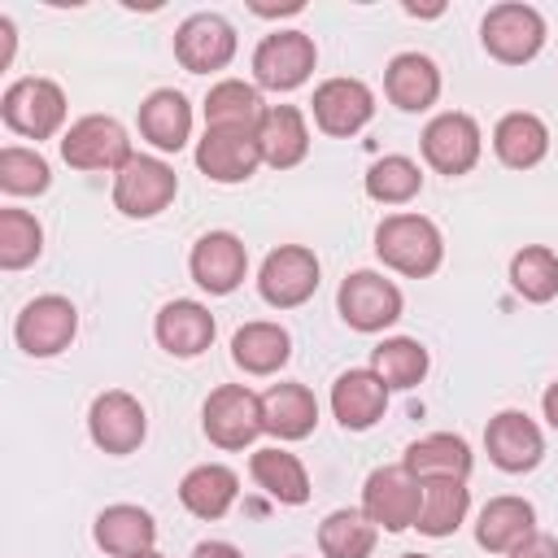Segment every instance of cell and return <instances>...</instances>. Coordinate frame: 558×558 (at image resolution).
I'll return each mask as SVG.
<instances>
[{
  "instance_id": "obj_1",
  "label": "cell",
  "mask_w": 558,
  "mask_h": 558,
  "mask_svg": "<svg viewBox=\"0 0 558 558\" xmlns=\"http://www.w3.org/2000/svg\"><path fill=\"white\" fill-rule=\"evenodd\" d=\"M375 257L397 275L427 279V275H436V266L445 257L440 227L423 214H388L375 227Z\"/></svg>"
},
{
  "instance_id": "obj_2",
  "label": "cell",
  "mask_w": 558,
  "mask_h": 558,
  "mask_svg": "<svg viewBox=\"0 0 558 558\" xmlns=\"http://www.w3.org/2000/svg\"><path fill=\"white\" fill-rule=\"evenodd\" d=\"M480 44L501 65H523L545 48V17L523 0H501L480 22Z\"/></svg>"
},
{
  "instance_id": "obj_3",
  "label": "cell",
  "mask_w": 558,
  "mask_h": 558,
  "mask_svg": "<svg viewBox=\"0 0 558 558\" xmlns=\"http://www.w3.org/2000/svg\"><path fill=\"white\" fill-rule=\"evenodd\" d=\"M0 118L26 140H48L65 122V92L52 78H17L0 96Z\"/></svg>"
},
{
  "instance_id": "obj_4",
  "label": "cell",
  "mask_w": 558,
  "mask_h": 558,
  "mask_svg": "<svg viewBox=\"0 0 558 558\" xmlns=\"http://www.w3.org/2000/svg\"><path fill=\"white\" fill-rule=\"evenodd\" d=\"M201 427L218 449H244L266 432L262 427V397L244 384H218L205 397Z\"/></svg>"
},
{
  "instance_id": "obj_5",
  "label": "cell",
  "mask_w": 558,
  "mask_h": 558,
  "mask_svg": "<svg viewBox=\"0 0 558 558\" xmlns=\"http://www.w3.org/2000/svg\"><path fill=\"white\" fill-rule=\"evenodd\" d=\"M61 157L74 170H122L135 153L126 140V126L109 113H87L61 135Z\"/></svg>"
},
{
  "instance_id": "obj_6",
  "label": "cell",
  "mask_w": 558,
  "mask_h": 558,
  "mask_svg": "<svg viewBox=\"0 0 558 558\" xmlns=\"http://www.w3.org/2000/svg\"><path fill=\"white\" fill-rule=\"evenodd\" d=\"M257 292L275 310H296L318 292V257L305 244H279L257 270Z\"/></svg>"
},
{
  "instance_id": "obj_7",
  "label": "cell",
  "mask_w": 558,
  "mask_h": 558,
  "mask_svg": "<svg viewBox=\"0 0 558 558\" xmlns=\"http://www.w3.org/2000/svg\"><path fill=\"white\" fill-rule=\"evenodd\" d=\"M423 484L405 466H375L362 484V514L384 532H405L418 523Z\"/></svg>"
},
{
  "instance_id": "obj_8",
  "label": "cell",
  "mask_w": 558,
  "mask_h": 558,
  "mask_svg": "<svg viewBox=\"0 0 558 558\" xmlns=\"http://www.w3.org/2000/svg\"><path fill=\"white\" fill-rule=\"evenodd\" d=\"M179 192V174L174 166H166L161 157H144L135 153L118 174H113V205L126 218H157Z\"/></svg>"
},
{
  "instance_id": "obj_9",
  "label": "cell",
  "mask_w": 558,
  "mask_h": 558,
  "mask_svg": "<svg viewBox=\"0 0 558 558\" xmlns=\"http://www.w3.org/2000/svg\"><path fill=\"white\" fill-rule=\"evenodd\" d=\"M401 288L392 279H384L379 270H353L344 275L340 292H336V310L353 331H384L401 318Z\"/></svg>"
},
{
  "instance_id": "obj_10",
  "label": "cell",
  "mask_w": 558,
  "mask_h": 558,
  "mask_svg": "<svg viewBox=\"0 0 558 558\" xmlns=\"http://www.w3.org/2000/svg\"><path fill=\"white\" fill-rule=\"evenodd\" d=\"M74 331H78V310L70 296H57V292L26 301L13 323V340L31 357H57L61 349H70Z\"/></svg>"
},
{
  "instance_id": "obj_11",
  "label": "cell",
  "mask_w": 558,
  "mask_h": 558,
  "mask_svg": "<svg viewBox=\"0 0 558 558\" xmlns=\"http://www.w3.org/2000/svg\"><path fill=\"white\" fill-rule=\"evenodd\" d=\"M480 148H484V135H480V122L462 109H449V113H436L427 126H423V161L436 170V174H466L475 170L480 161Z\"/></svg>"
},
{
  "instance_id": "obj_12",
  "label": "cell",
  "mask_w": 558,
  "mask_h": 558,
  "mask_svg": "<svg viewBox=\"0 0 558 558\" xmlns=\"http://www.w3.org/2000/svg\"><path fill=\"white\" fill-rule=\"evenodd\" d=\"M318 48L305 31H275L253 48V78L266 92H292L314 74Z\"/></svg>"
},
{
  "instance_id": "obj_13",
  "label": "cell",
  "mask_w": 558,
  "mask_h": 558,
  "mask_svg": "<svg viewBox=\"0 0 558 558\" xmlns=\"http://www.w3.org/2000/svg\"><path fill=\"white\" fill-rule=\"evenodd\" d=\"M174 57L187 74H214L227 70L235 57V31L222 13H192L174 31Z\"/></svg>"
},
{
  "instance_id": "obj_14",
  "label": "cell",
  "mask_w": 558,
  "mask_h": 558,
  "mask_svg": "<svg viewBox=\"0 0 558 558\" xmlns=\"http://www.w3.org/2000/svg\"><path fill=\"white\" fill-rule=\"evenodd\" d=\"M87 432H92L96 449L122 458V453H135V449L144 445L148 418H144V405H140L131 392L109 388V392H100V397L92 401V410H87Z\"/></svg>"
},
{
  "instance_id": "obj_15",
  "label": "cell",
  "mask_w": 558,
  "mask_h": 558,
  "mask_svg": "<svg viewBox=\"0 0 558 558\" xmlns=\"http://www.w3.org/2000/svg\"><path fill=\"white\" fill-rule=\"evenodd\" d=\"M196 166L214 183H244L262 166L257 131H235V126H205L196 144Z\"/></svg>"
},
{
  "instance_id": "obj_16",
  "label": "cell",
  "mask_w": 558,
  "mask_h": 558,
  "mask_svg": "<svg viewBox=\"0 0 558 558\" xmlns=\"http://www.w3.org/2000/svg\"><path fill=\"white\" fill-rule=\"evenodd\" d=\"M187 270L196 279V288H205L209 296H227V292H235L244 283L248 248H244V240L235 231H205L192 244Z\"/></svg>"
},
{
  "instance_id": "obj_17",
  "label": "cell",
  "mask_w": 558,
  "mask_h": 558,
  "mask_svg": "<svg viewBox=\"0 0 558 558\" xmlns=\"http://www.w3.org/2000/svg\"><path fill=\"white\" fill-rule=\"evenodd\" d=\"M310 109H314V122L323 135L344 140V135H357L375 118V96L362 78H327L314 87Z\"/></svg>"
},
{
  "instance_id": "obj_18",
  "label": "cell",
  "mask_w": 558,
  "mask_h": 558,
  "mask_svg": "<svg viewBox=\"0 0 558 558\" xmlns=\"http://www.w3.org/2000/svg\"><path fill=\"white\" fill-rule=\"evenodd\" d=\"M484 449H488L493 466H501L506 475H523V471L541 466L545 436H541V427L523 410H501L484 427Z\"/></svg>"
},
{
  "instance_id": "obj_19",
  "label": "cell",
  "mask_w": 558,
  "mask_h": 558,
  "mask_svg": "<svg viewBox=\"0 0 558 558\" xmlns=\"http://www.w3.org/2000/svg\"><path fill=\"white\" fill-rule=\"evenodd\" d=\"M388 410V384L371 366H353L331 384V414L344 432H366Z\"/></svg>"
},
{
  "instance_id": "obj_20",
  "label": "cell",
  "mask_w": 558,
  "mask_h": 558,
  "mask_svg": "<svg viewBox=\"0 0 558 558\" xmlns=\"http://www.w3.org/2000/svg\"><path fill=\"white\" fill-rule=\"evenodd\" d=\"M157 344L170 353V357H201L209 344H214V314L201 305V301H166L157 310Z\"/></svg>"
},
{
  "instance_id": "obj_21",
  "label": "cell",
  "mask_w": 558,
  "mask_h": 558,
  "mask_svg": "<svg viewBox=\"0 0 558 558\" xmlns=\"http://www.w3.org/2000/svg\"><path fill=\"white\" fill-rule=\"evenodd\" d=\"M257 148H262V161L275 166V170L301 166L305 153H310L305 113L296 105H266V113L257 122Z\"/></svg>"
},
{
  "instance_id": "obj_22",
  "label": "cell",
  "mask_w": 558,
  "mask_h": 558,
  "mask_svg": "<svg viewBox=\"0 0 558 558\" xmlns=\"http://www.w3.org/2000/svg\"><path fill=\"white\" fill-rule=\"evenodd\" d=\"M384 96L397 109H405V113L432 109L436 96H440V70H436V61L423 57V52H397L388 61V70H384Z\"/></svg>"
},
{
  "instance_id": "obj_23",
  "label": "cell",
  "mask_w": 558,
  "mask_h": 558,
  "mask_svg": "<svg viewBox=\"0 0 558 558\" xmlns=\"http://www.w3.org/2000/svg\"><path fill=\"white\" fill-rule=\"evenodd\" d=\"M140 135L157 148V153H179L192 135V105L183 92L174 87H157L144 96L140 105Z\"/></svg>"
},
{
  "instance_id": "obj_24",
  "label": "cell",
  "mask_w": 558,
  "mask_h": 558,
  "mask_svg": "<svg viewBox=\"0 0 558 558\" xmlns=\"http://www.w3.org/2000/svg\"><path fill=\"white\" fill-rule=\"evenodd\" d=\"M92 541H96L105 554H113V558H131V554L153 549L157 523H153L148 510H140V506H131V501H118V506H105V510L96 514Z\"/></svg>"
},
{
  "instance_id": "obj_25",
  "label": "cell",
  "mask_w": 558,
  "mask_h": 558,
  "mask_svg": "<svg viewBox=\"0 0 558 558\" xmlns=\"http://www.w3.org/2000/svg\"><path fill=\"white\" fill-rule=\"evenodd\" d=\"M318 423V401L305 384H270L262 392V427L279 440H305Z\"/></svg>"
},
{
  "instance_id": "obj_26",
  "label": "cell",
  "mask_w": 558,
  "mask_h": 558,
  "mask_svg": "<svg viewBox=\"0 0 558 558\" xmlns=\"http://www.w3.org/2000/svg\"><path fill=\"white\" fill-rule=\"evenodd\" d=\"M401 466L423 484V480H466L471 475V445L453 432H432V436H418Z\"/></svg>"
},
{
  "instance_id": "obj_27",
  "label": "cell",
  "mask_w": 558,
  "mask_h": 558,
  "mask_svg": "<svg viewBox=\"0 0 558 558\" xmlns=\"http://www.w3.org/2000/svg\"><path fill=\"white\" fill-rule=\"evenodd\" d=\"M536 532V510L527 497H493L475 519V541L488 554H510Z\"/></svg>"
},
{
  "instance_id": "obj_28",
  "label": "cell",
  "mask_w": 558,
  "mask_h": 558,
  "mask_svg": "<svg viewBox=\"0 0 558 558\" xmlns=\"http://www.w3.org/2000/svg\"><path fill=\"white\" fill-rule=\"evenodd\" d=\"M235 493H240V475L222 462H201L179 480V501L196 519H222L235 506Z\"/></svg>"
},
{
  "instance_id": "obj_29",
  "label": "cell",
  "mask_w": 558,
  "mask_h": 558,
  "mask_svg": "<svg viewBox=\"0 0 558 558\" xmlns=\"http://www.w3.org/2000/svg\"><path fill=\"white\" fill-rule=\"evenodd\" d=\"M493 153L510 166V170H532L536 161H545L549 153V126L527 113V109H514L506 113L497 126H493Z\"/></svg>"
},
{
  "instance_id": "obj_30",
  "label": "cell",
  "mask_w": 558,
  "mask_h": 558,
  "mask_svg": "<svg viewBox=\"0 0 558 558\" xmlns=\"http://www.w3.org/2000/svg\"><path fill=\"white\" fill-rule=\"evenodd\" d=\"M248 471H253V484L266 497H275L279 506H305L310 501V475H305V462L296 453H288L279 445L257 449Z\"/></svg>"
},
{
  "instance_id": "obj_31",
  "label": "cell",
  "mask_w": 558,
  "mask_h": 558,
  "mask_svg": "<svg viewBox=\"0 0 558 558\" xmlns=\"http://www.w3.org/2000/svg\"><path fill=\"white\" fill-rule=\"evenodd\" d=\"M292 357V336L279 323H244L231 336V362L244 375H275Z\"/></svg>"
},
{
  "instance_id": "obj_32",
  "label": "cell",
  "mask_w": 558,
  "mask_h": 558,
  "mask_svg": "<svg viewBox=\"0 0 558 558\" xmlns=\"http://www.w3.org/2000/svg\"><path fill=\"white\" fill-rule=\"evenodd\" d=\"M471 510V488L466 480H423V506H418V532L440 541V536H453L462 527Z\"/></svg>"
},
{
  "instance_id": "obj_33",
  "label": "cell",
  "mask_w": 558,
  "mask_h": 558,
  "mask_svg": "<svg viewBox=\"0 0 558 558\" xmlns=\"http://www.w3.org/2000/svg\"><path fill=\"white\" fill-rule=\"evenodd\" d=\"M266 105L257 96L253 83H240V78H222L209 87L205 96V126H235V131H257Z\"/></svg>"
},
{
  "instance_id": "obj_34",
  "label": "cell",
  "mask_w": 558,
  "mask_h": 558,
  "mask_svg": "<svg viewBox=\"0 0 558 558\" xmlns=\"http://www.w3.org/2000/svg\"><path fill=\"white\" fill-rule=\"evenodd\" d=\"M375 536H379V527L362 510L344 506L318 523V554L323 558H371Z\"/></svg>"
},
{
  "instance_id": "obj_35",
  "label": "cell",
  "mask_w": 558,
  "mask_h": 558,
  "mask_svg": "<svg viewBox=\"0 0 558 558\" xmlns=\"http://www.w3.org/2000/svg\"><path fill=\"white\" fill-rule=\"evenodd\" d=\"M427 366H432L427 349L418 340H410V336H388V340H379L371 349V371L388 388H414V384H423Z\"/></svg>"
},
{
  "instance_id": "obj_36",
  "label": "cell",
  "mask_w": 558,
  "mask_h": 558,
  "mask_svg": "<svg viewBox=\"0 0 558 558\" xmlns=\"http://www.w3.org/2000/svg\"><path fill=\"white\" fill-rule=\"evenodd\" d=\"M510 288L532 301V305H545L558 296V253L549 244H527L510 257Z\"/></svg>"
},
{
  "instance_id": "obj_37",
  "label": "cell",
  "mask_w": 558,
  "mask_h": 558,
  "mask_svg": "<svg viewBox=\"0 0 558 558\" xmlns=\"http://www.w3.org/2000/svg\"><path fill=\"white\" fill-rule=\"evenodd\" d=\"M418 192H423V170L401 153H388L366 170V196L379 205H405Z\"/></svg>"
},
{
  "instance_id": "obj_38",
  "label": "cell",
  "mask_w": 558,
  "mask_h": 558,
  "mask_svg": "<svg viewBox=\"0 0 558 558\" xmlns=\"http://www.w3.org/2000/svg\"><path fill=\"white\" fill-rule=\"evenodd\" d=\"M44 253V227L26 209H0V266L22 270Z\"/></svg>"
},
{
  "instance_id": "obj_39",
  "label": "cell",
  "mask_w": 558,
  "mask_h": 558,
  "mask_svg": "<svg viewBox=\"0 0 558 558\" xmlns=\"http://www.w3.org/2000/svg\"><path fill=\"white\" fill-rule=\"evenodd\" d=\"M48 183H52V170L35 148H17V144L0 148V187L9 196H39L48 192Z\"/></svg>"
},
{
  "instance_id": "obj_40",
  "label": "cell",
  "mask_w": 558,
  "mask_h": 558,
  "mask_svg": "<svg viewBox=\"0 0 558 558\" xmlns=\"http://www.w3.org/2000/svg\"><path fill=\"white\" fill-rule=\"evenodd\" d=\"M506 558H558V536L549 532H532L523 545H514Z\"/></svg>"
},
{
  "instance_id": "obj_41",
  "label": "cell",
  "mask_w": 558,
  "mask_h": 558,
  "mask_svg": "<svg viewBox=\"0 0 558 558\" xmlns=\"http://www.w3.org/2000/svg\"><path fill=\"white\" fill-rule=\"evenodd\" d=\"M192 558H244V554L235 545H227V541H201L192 549Z\"/></svg>"
},
{
  "instance_id": "obj_42",
  "label": "cell",
  "mask_w": 558,
  "mask_h": 558,
  "mask_svg": "<svg viewBox=\"0 0 558 558\" xmlns=\"http://www.w3.org/2000/svg\"><path fill=\"white\" fill-rule=\"evenodd\" d=\"M541 410H545V418H549V427H558V379L545 388V397H541Z\"/></svg>"
},
{
  "instance_id": "obj_43",
  "label": "cell",
  "mask_w": 558,
  "mask_h": 558,
  "mask_svg": "<svg viewBox=\"0 0 558 558\" xmlns=\"http://www.w3.org/2000/svg\"><path fill=\"white\" fill-rule=\"evenodd\" d=\"M131 558H166V554H157V549H144V554H131Z\"/></svg>"
},
{
  "instance_id": "obj_44",
  "label": "cell",
  "mask_w": 558,
  "mask_h": 558,
  "mask_svg": "<svg viewBox=\"0 0 558 558\" xmlns=\"http://www.w3.org/2000/svg\"><path fill=\"white\" fill-rule=\"evenodd\" d=\"M401 558H427V554H401Z\"/></svg>"
}]
</instances>
